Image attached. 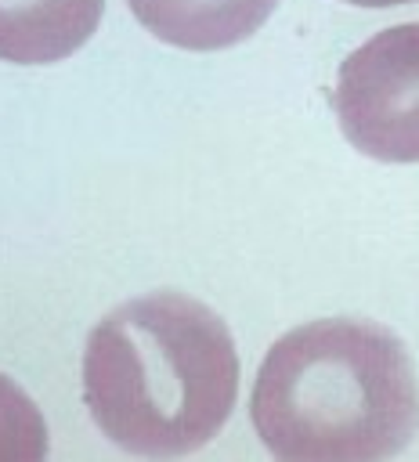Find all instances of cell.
Returning <instances> with one entry per match:
<instances>
[{"instance_id":"cell-1","label":"cell","mask_w":419,"mask_h":462,"mask_svg":"<svg viewBox=\"0 0 419 462\" xmlns=\"http://www.w3.org/2000/svg\"><path fill=\"white\" fill-rule=\"evenodd\" d=\"M238 397L228 325L184 292H148L108 310L83 350V401L126 455L177 458L206 448Z\"/></svg>"},{"instance_id":"cell-2","label":"cell","mask_w":419,"mask_h":462,"mask_svg":"<svg viewBox=\"0 0 419 462\" xmlns=\"http://www.w3.org/2000/svg\"><path fill=\"white\" fill-rule=\"evenodd\" d=\"M249 419L264 448L285 462L390 458L419 430L415 365L376 321H307L260 361Z\"/></svg>"},{"instance_id":"cell-3","label":"cell","mask_w":419,"mask_h":462,"mask_svg":"<svg viewBox=\"0 0 419 462\" xmlns=\"http://www.w3.org/2000/svg\"><path fill=\"white\" fill-rule=\"evenodd\" d=\"M343 137L379 162H419V22L390 25L350 51L336 76Z\"/></svg>"},{"instance_id":"cell-4","label":"cell","mask_w":419,"mask_h":462,"mask_svg":"<svg viewBox=\"0 0 419 462\" xmlns=\"http://www.w3.org/2000/svg\"><path fill=\"white\" fill-rule=\"evenodd\" d=\"M105 0H0V61L51 65L98 29Z\"/></svg>"},{"instance_id":"cell-5","label":"cell","mask_w":419,"mask_h":462,"mask_svg":"<svg viewBox=\"0 0 419 462\" xmlns=\"http://www.w3.org/2000/svg\"><path fill=\"white\" fill-rule=\"evenodd\" d=\"M134 18L163 43L224 51L249 40L278 0H126Z\"/></svg>"},{"instance_id":"cell-6","label":"cell","mask_w":419,"mask_h":462,"mask_svg":"<svg viewBox=\"0 0 419 462\" xmlns=\"http://www.w3.org/2000/svg\"><path fill=\"white\" fill-rule=\"evenodd\" d=\"M47 455V422L36 401L0 372V462H40Z\"/></svg>"},{"instance_id":"cell-7","label":"cell","mask_w":419,"mask_h":462,"mask_svg":"<svg viewBox=\"0 0 419 462\" xmlns=\"http://www.w3.org/2000/svg\"><path fill=\"white\" fill-rule=\"evenodd\" d=\"M354 7H397V4H415V0H343Z\"/></svg>"}]
</instances>
